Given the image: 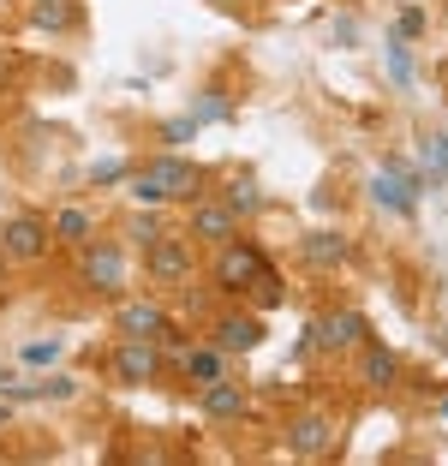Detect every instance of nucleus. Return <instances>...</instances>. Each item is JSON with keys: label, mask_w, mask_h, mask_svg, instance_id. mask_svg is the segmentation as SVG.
Instances as JSON below:
<instances>
[{"label": "nucleus", "mask_w": 448, "mask_h": 466, "mask_svg": "<svg viewBox=\"0 0 448 466\" xmlns=\"http://www.w3.org/2000/svg\"><path fill=\"white\" fill-rule=\"evenodd\" d=\"M48 251H55V221H48V216L18 209V216L0 221V263L30 269V263H48Z\"/></svg>", "instance_id": "1"}, {"label": "nucleus", "mask_w": 448, "mask_h": 466, "mask_svg": "<svg viewBox=\"0 0 448 466\" xmlns=\"http://www.w3.org/2000/svg\"><path fill=\"white\" fill-rule=\"evenodd\" d=\"M144 275L156 288H191V275H198V239H191V233H174V228H168L162 239H149Z\"/></svg>", "instance_id": "2"}, {"label": "nucleus", "mask_w": 448, "mask_h": 466, "mask_svg": "<svg viewBox=\"0 0 448 466\" xmlns=\"http://www.w3.org/2000/svg\"><path fill=\"white\" fill-rule=\"evenodd\" d=\"M84 288L102 299H126V239H84L78 246Z\"/></svg>", "instance_id": "3"}, {"label": "nucleus", "mask_w": 448, "mask_h": 466, "mask_svg": "<svg viewBox=\"0 0 448 466\" xmlns=\"http://www.w3.org/2000/svg\"><path fill=\"white\" fill-rule=\"evenodd\" d=\"M281 442H287V454H299V461H323V454H335V442H341V419L329 407H305V412H293L281 425Z\"/></svg>", "instance_id": "4"}, {"label": "nucleus", "mask_w": 448, "mask_h": 466, "mask_svg": "<svg viewBox=\"0 0 448 466\" xmlns=\"http://www.w3.org/2000/svg\"><path fill=\"white\" fill-rule=\"evenodd\" d=\"M270 269V258H263V246H251V239H228V246H216V263H209V281H216V293H251V281Z\"/></svg>", "instance_id": "5"}, {"label": "nucleus", "mask_w": 448, "mask_h": 466, "mask_svg": "<svg viewBox=\"0 0 448 466\" xmlns=\"http://www.w3.org/2000/svg\"><path fill=\"white\" fill-rule=\"evenodd\" d=\"M305 341H311L317 353H353V347L371 341V323H365V311H353V305H335V311L311 317Z\"/></svg>", "instance_id": "6"}, {"label": "nucleus", "mask_w": 448, "mask_h": 466, "mask_svg": "<svg viewBox=\"0 0 448 466\" xmlns=\"http://www.w3.org/2000/svg\"><path fill=\"white\" fill-rule=\"evenodd\" d=\"M149 174H156V179H162V198H168V204H198V198H209V174H204V167H191L186 162V156H174V150H162V156H149Z\"/></svg>", "instance_id": "7"}, {"label": "nucleus", "mask_w": 448, "mask_h": 466, "mask_svg": "<svg viewBox=\"0 0 448 466\" xmlns=\"http://www.w3.org/2000/svg\"><path fill=\"white\" fill-rule=\"evenodd\" d=\"M156 370H162V347L144 341V335H120V347H114V377H120V389L156 383Z\"/></svg>", "instance_id": "8"}, {"label": "nucleus", "mask_w": 448, "mask_h": 466, "mask_svg": "<svg viewBox=\"0 0 448 466\" xmlns=\"http://www.w3.org/2000/svg\"><path fill=\"white\" fill-rule=\"evenodd\" d=\"M204 341H216L228 359L258 353V347H263V311H221L216 323H209V335H204Z\"/></svg>", "instance_id": "9"}, {"label": "nucleus", "mask_w": 448, "mask_h": 466, "mask_svg": "<svg viewBox=\"0 0 448 466\" xmlns=\"http://www.w3.org/2000/svg\"><path fill=\"white\" fill-rule=\"evenodd\" d=\"M198 412H204L209 425H239L245 412H251V389L233 383V377H216V383L198 389Z\"/></svg>", "instance_id": "10"}, {"label": "nucleus", "mask_w": 448, "mask_h": 466, "mask_svg": "<svg viewBox=\"0 0 448 466\" xmlns=\"http://www.w3.org/2000/svg\"><path fill=\"white\" fill-rule=\"evenodd\" d=\"M186 233L198 246H228V239H239V216H233L221 198H198L191 216H186Z\"/></svg>", "instance_id": "11"}, {"label": "nucleus", "mask_w": 448, "mask_h": 466, "mask_svg": "<svg viewBox=\"0 0 448 466\" xmlns=\"http://www.w3.org/2000/svg\"><path fill=\"white\" fill-rule=\"evenodd\" d=\"M174 370H179V383H186L191 395H198L204 383H216V377H233V370H228V353H221L216 341H191L186 353L174 359Z\"/></svg>", "instance_id": "12"}, {"label": "nucleus", "mask_w": 448, "mask_h": 466, "mask_svg": "<svg viewBox=\"0 0 448 466\" xmlns=\"http://www.w3.org/2000/svg\"><path fill=\"white\" fill-rule=\"evenodd\" d=\"M168 323H174L168 305L149 299V293H144V299H114V329H120V335H144V341H156Z\"/></svg>", "instance_id": "13"}, {"label": "nucleus", "mask_w": 448, "mask_h": 466, "mask_svg": "<svg viewBox=\"0 0 448 466\" xmlns=\"http://www.w3.org/2000/svg\"><path fill=\"white\" fill-rule=\"evenodd\" d=\"M299 263H305V269H317V275L347 269V263H353V239H347V233H305Z\"/></svg>", "instance_id": "14"}, {"label": "nucleus", "mask_w": 448, "mask_h": 466, "mask_svg": "<svg viewBox=\"0 0 448 466\" xmlns=\"http://www.w3.org/2000/svg\"><path fill=\"white\" fill-rule=\"evenodd\" d=\"M394 377H401V353L382 341H365V353H359V383L365 389H389Z\"/></svg>", "instance_id": "15"}, {"label": "nucleus", "mask_w": 448, "mask_h": 466, "mask_svg": "<svg viewBox=\"0 0 448 466\" xmlns=\"http://www.w3.org/2000/svg\"><path fill=\"white\" fill-rule=\"evenodd\" d=\"M371 204H377V209H394V216H412V209H419V192H412L401 174H389V167H382V174L371 179Z\"/></svg>", "instance_id": "16"}, {"label": "nucleus", "mask_w": 448, "mask_h": 466, "mask_svg": "<svg viewBox=\"0 0 448 466\" xmlns=\"http://www.w3.org/2000/svg\"><path fill=\"white\" fill-rule=\"evenodd\" d=\"M30 25L48 30V36H66V30L84 25V13H78V0H36L30 6Z\"/></svg>", "instance_id": "17"}, {"label": "nucleus", "mask_w": 448, "mask_h": 466, "mask_svg": "<svg viewBox=\"0 0 448 466\" xmlns=\"http://www.w3.org/2000/svg\"><path fill=\"white\" fill-rule=\"evenodd\" d=\"M84 239H96V216H90V209H78V204L55 209V246H72V251H78Z\"/></svg>", "instance_id": "18"}, {"label": "nucleus", "mask_w": 448, "mask_h": 466, "mask_svg": "<svg viewBox=\"0 0 448 466\" xmlns=\"http://www.w3.org/2000/svg\"><path fill=\"white\" fill-rule=\"evenodd\" d=\"M191 120H198V126H228V120H239V108H233L228 90H204L198 108H191Z\"/></svg>", "instance_id": "19"}, {"label": "nucleus", "mask_w": 448, "mask_h": 466, "mask_svg": "<svg viewBox=\"0 0 448 466\" xmlns=\"http://www.w3.org/2000/svg\"><path fill=\"white\" fill-rule=\"evenodd\" d=\"M162 233H168V221H162V216H149V209H144V204H137V209H132V216H126V228H120V239H126V246H149V239H162Z\"/></svg>", "instance_id": "20"}, {"label": "nucleus", "mask_w": 448, "mask_h": 466, "mask_svg": "<svg viewBox=\"0 0 448 466\" xmlns=\"http://www.w3.org/2000/svg\"><path fill=\"white\" fill-rule=\"evenodd\" d=\"M13 400H72L78 395V383L72 377H42V383H25V389H6Z\"/></svg>", "instance_id": "21"}, {"label": "nucleus", "mask_w": 448, "mask_h": 466, "mask_svg": "<svg viewBox=\"0 0 448 466\" xmlns=\"http://www.w3.org/2000/svg\"><path fill=\"white\" fill-rule=\"evenodd\" d=\"M126 198H132V204H144V209L168 204V198H162V179L149 174V167H132V174H126Z\"/></svg>", "instance_id": "22"}, {"label": "nucleus", "mask_w": 448, "mask_h": 466, "mask_svg": "<svg viewBox=\"0 0 448 466\" xmlns=\"http://www.w3.org/2000/svg\"><path fill=\"white\" fill-rule=\"evenodd\" d=\"M221 204H228V209H233L239 221H251V216L263 209V198H258V186H251V179H233L228 192H221Z\"/></svg>", "instance_id": "23"}, {"label": "nucleus", "mask_w": 448, "mask_h": 466, "mask_svg": "<svg viewBox=\"0 0 448 466\" xmlns=\"http://www.w3.org/2000/svg\"><path fill=\"white\" fill-rule=\"evenodd\" d=\"M287 299V288H281V275L275 269H263L258 281H251V311H275V305Z\"/></svg>", "instance_id": "24"}, {"label": "nucleus", "mask_w": 448, "mask_h": 466, "mask_svg": "<svg viewBox=\"0 0 448 466\" xmlns=\"http://www.w3.org/2000/svg\"><path fill=\"white\" fill-rule=\"evenodd\" d=\"M60 353H66V341H55V335H48V341H25V353H18V359H25V365H55Z\"/></svg>", "instance_id": "25"}, {"label": "nucleus", "mask_w": 448, "mask_h": 466, "mask_svg": "<svg viewBox=\"0 0 448 466\" xmlns=\"http://www.w3.org/2000/svg\"><path fill=\"white\" fill-rule=\"evenodd\" d=\"M424 162H431V179H448V137L443 132L424 137Z\"/></svg>", "instance_id": "26"}, {"label": "nucleus", "mask_w": 448, "mask_h": 466, "mask_svg": "<svg viewBox=\"0 0 448 466\" xmlns=\"http://www.w3.org/2000/svg\"><path fill=\"white\" fill-rule=\"evenodd\" d=\"M389 66H394V78H401V84H412V48H407V36L389 42Z\"/></svg>", "instance_id": "27"}, {"label": "nucleus", "mask_w": 448, "mask_h": 466, "mask_svg": "<svg viewBox=\"0 0 448 466\" xmlns=\"http://www.w3.org/2000/svg\"><path fill=\"white\" fill-rule=\"evenodd\" d=\"M394 30H401V36H424V30H431V18H424V6H401Z\"/></svg>", "instance_id": "28"}, {"label": "nucleus", "mask_w": 448, "mask_h": 466, "mask_svg": "<svg viewBox=\"0 0 448 466\" xmlns=\"http://www.w3.org/2000/svg\"><path fill=\"white\" fill-rule=\"evenodd\" d=\"M191 137H198V120H191V114H186V120H168V126H162V144H191Z\"/></svg>", "instance_id": "29"}, {"label": "nucleus", "mask_w": 448, "mask_h": 466, "mask_svg": "<svg viewBox=\"0 0 448 466\" xmlns=\"http://www.w3.org/2000/svg\"><path fill=\"white\" fill-rule=\"evenodd\" d=\"M120 174H126V167H120V162H102V167H96V174H90V179H96V186H108V179H120Z\"/></svg>", "instance_id": "30"}, {"label": "nucleus", "mask_w": 448, "mask_h": 466, "mask_svg": "<svg viewBox=\"0 0 448 466\" xmlns=\"http://www.w3.org/2000/svg\"><path fill=\"white\" fill-rule=\"evenodd\" d=\"M6 425H13V407H6V400H0V431H6Z\"/></svg>", "instance_id": "31"}, {"label": "nucleus", "mask_w": 448, "mask_h": 466, "mask_svg": "<svg viewBox=\"0 0 448 466\" xmlns=\"http://www.w3.org/2000/svg\"><path fill=\"white\" fill-rule=\"evenodd\" d=\"M209 6H221V13H233V6H239V0H209Z\"/></svg>", "instance_id": "32"}, {"label": "nucleus", "mask_w": 448, "mask_h": 466, "mask_svg": "<svg viewBox=\"0 0 448 466\" xmlns=\"http://www.w3.org/2000/svg\"><path fill=\"white\" fill-rule=\"evenodd\" d=\"M443 412H448V400H443Z\"/></svg>", "instance_id": "33"}]
</instances>
